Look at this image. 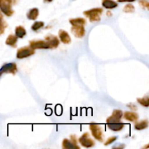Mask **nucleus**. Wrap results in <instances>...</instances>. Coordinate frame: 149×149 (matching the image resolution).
Returning a JSON list of instances; mask_svg holds the SVG:
<instances>
[{"label": "nucleus", "mask_w": 149, "mask_h": 149, "mask_svg": "<svg viewBox=\"0 0 149 149\" xmlns=\"http://www.w3.org/2000/svg\"><path fill=\"white\" fill-rule=\"evenodd\" d=\"M103 10L100 7H95V8L90 9L83 12L84 15H85L87 18H89L90 22H99L101 19V15L103 13Z\"/></svg>", "instance_id": "nucleus-1"}, {"label": "nucleus", "mask_w": 149, "mask_h": 149, "mask_svg": "<svg viewBox=\"0 0 149 149\" xmlns=\"http://www.w3.org/2000/svg\"><path fill=\"white\" fill-rule=\"evenodd\" d=\"M89 128L93 138L99 142H103V133L101 127L96 123H91L89 126Z\"/></svg>", "instance_id": "nucleus-2"}, {"label": "nucleus", "mask_w": 149, "mask_h": 149, "mask_svg": "<svg viewBox=\"0 0 149 149\" xmlns=\"http://www.w3.org/2000/svg\"><path fill=\"white\" fill-rule=\"evenodd\" d=\"M13 0H0V11L7 17H10L14 13L13 10Z\"/></svg>", "instance_id": "nucleus-3"}, {"label": "nucleus", "mask_w": 149, "mask_h": 149, "mask_svg": "<svg viewBox=\"0 0 149 149\" xmlns=\"http://www.w3.org/2000/svg\"><path fill=\"white\" fill-rule=\"evenodd\" d=\"M35 53V49H32L30 47L25 46L20 47L17 49L16 58L17 59H24V58H29Z\"/></svg>", "instance_id": "nucleus-4"}, {"label": "nucleus", "mask_w": 149, "mask_h": 149, "mask_svg": "<svg viewBox=\"0 0 149 149\" xmlns=\"http://www.w3.org/2000/svg\"><path fill=\"white\" fill-rule=\"evenodd\" d=\"M79 143L81 144V146H83L84 148H92V147L94 146L95 145V141L90 138V135L88 132H85V133L83 134L78 140Z\"/></svg>", "instance_id": "nucleus-5"}, {"label": "nucleus", "mask_w": 149, "mask_h": 149, "mask_svg": "<svg viewBox=\"0 0 149 149\" xmlns=\"http://www.w3.org/2000/svg\"><path fill=\"white\" fill-rule=\"evenodd\" d=\"M62 147L63 149H80V147L77 145L75 135H71V140L65 138L63 141Z\"/></svg>", "instance_id": "nucleus-6"}, {"label": "nucleus", "mask_w": 149, "mask_h": 149, "mask_svg": "<svg viewBox=\"0 0 149 149\" xmlns=\"http://www.w3.org/2000/svg\"><path fill=\"white\" fill-rule=\"evenodd\" d=\"M29 47L33 49H49V47L45 40H31Z\"/></svg>", "instance_id": "nucleus-7"}, {"label": "nucleus", "mask_w": 149, "mask_h": 149, "mask_svg": "<svg viewBox=\"0 0 149 149\" xmlns=\"http://www.w3.org/2000/svg\"><path fill=\"white\" fill-rule=\"evenodd\" d=\"M17 71V67L16 63H5L0 68V73L3 74H12L15 75Z\"/></svg>", "instance_id": "nucleus-8"}, {"label": "nucleus", "mask_w": 149, "mask_h": 149, "mask_svg": "<svg viewBox=\"0 0 149 149\" xmlns=\"http://www.w3.org/2000/svg\"><path fill=\"white\" fill-rule=\"evenodd\" d=\"M123 117V112L122 111L119 109H115L112 112L111 116L107 118L106 123H116V122H120L121 119Z\"/></svg>", "instance_id": "nucleus-9"}, {"label": "nucleus", "mask_w": 149, "mask_h": 149, "mask_svg": "<svg viewBox=\"0 0 149 149\" xmlns=\"http://www.w3.org/2000/svg\"><path fill=\"white\" fill-rule=\"evenodd\" d=\"M71 31L72 32L73 35L76 38H78V39H81V38H83L85 36L86 31L85 29H84V26L74 25V26H72Z\"/></svg>", "instance_id": "nucleus-10"}, {"label": "nucleus", "mask_w": 149, "mask_h": 149, "mask_svg": "<svg viewBox=\"0 0 149 149\" xmlns=\"http://www.w3.org/2000/svg\"><path fill=\"white\" fill-rule=\"evenodd\" d=\"M45 40L47 42L48 45L49 47V49H55L60 45L59 39L55 35L50 34V33H49V34H47L45 36Z\"/></svg>", "instance_id": "nucleus-11"}, {"label": "nucleus", "mask_w": 149, "mask_h": 149, "mask_svg": "<svg viewBox=\"0 0 149 149\" xmlns=\"http://www.w3.org/2000/svg\"><path fill=\"white\" fill-rule=\"evenodd\" d=\"M58 37H59L60 40L62 43L65 44V45H68L71 42V36H70L69 33L67 31H65L63 29H60L58 31Z\"/></svg>", "instance_id": "nucleus-12"}, {"label": "nucleus", "mask_w": 149, "mask_h": 149, "mask_svg": "<svg viewBox=\"0 0 149 149\" xmlns=\"http://www.w3.org/2000/svg\"><path fill=\"white\" fill-rule=\"evenodd\" d=\"M123 116L126 120L131 122H136L139 119V116L137 113L133 111H126L123 113Z\"/></svg>", "instance_id": "nucleus-13"}, {"label": "nucleus", "mask_w": 149, "mask_h": 149, "mask_svg": "<svg viewBox=\"0 0 149 149\" xmlns=\"http://www.w3.org/2000/svg\"><path fill=\"white\" fill-rule=\"evenodd\" d=\"M125 124L123 122H116V123H108L107 127L109 129L113 132H119V131L122 130L123 128L125 127Z\"/></svg>", "instance_id": "nucleus-14"}, {"label": "nucleus", "mask_w": 149, "mask_h": 149, "mask_svg": "<svg viewBox=\"0 0 149 149\" xmlns=\"http://www.w3.org/2000/svg\"><path fill=\"white\" fill-rule=\"evenodd\" d=\"M39 15V9L36 7H33L29 10L28 13L26 14V17L29 20H35L37 19V17Z\"/></svg>", "instance_id": "nucleus-15"}, {"label": "nucleus", "mask_w": 149, "mask_h": 149, "mask_svg": "<svg viewBox=\"0 0 149 149\" xmlns=\"http://www.w3.org/2000/svg\"><path fill=\"white\" fill-rule=\"evenodd\" d=\"M17 38L15 35L10 34L7 37L5 41V44L7 46L12 47L13 48L17 47Z\"/></svg>", "instance_id": "nucleus-16"}, {"label": "nucleus", "mask_w": 149, "mask_h": 149, "mask_svg": "<svg viewBox=\"0 0 149 149\" xmlns=\"http://www.w3.org/2000/svg\"><path fill=\"white\" fill-rule=\"evenodd\" d=\"M27 34L26 30L25 28L22 26H17L15 29V35L17 36V39H23Z\"/></svg>", "instance_id": "nucleus-17"}, {"label": "nucleus", "mask_w": 149, "mask_h": 149, "mask_svg": "<svg viewBox=\"0 0 149 149\" xmlns=\"http://www.w3.org/2000/svg\"><path fill=\"white\" fill-rule=\"evenodd\" d=\"M102 6L107 10H112L117 7L118 4L113 0H102Z\"/></svg>", "instance_id": "nucleus-18"}, {"label": "nucleus", "mask_w": 149, "mask_h": 149, "mask_svg": "<svg viewBox=\"0 0 149 149\" xmlns=\"http://www.w3.org/2000/svg\"><path fill=\"white\" fill-rule=\"evenodd\" d=\"M135 129L136 130H143L147 129L148 127V122L147 119H144V120L141 121V122H138L137 121L136 123L135 124L134 126Z\"/></svg>", "instance_id": "nucleus-19"}, {"label": "nucleus", "mask_w": 149, "mask_h": 149, "mask_svg": "<svg viewBox=\"0 0 149 149\" xmlns=\"http://www.w3.org/2000/svg\"><path fill=\"white\" fill-rule=\"evenodd\" d=\"M69 23L71 26L74 25H81L84 26L87 23V20L83 17H77V18H71L69 19Z\"/></svg>", "instance_id": "nucleus-20"}, {"label": "nucleus", "mask_w": 149, "mask_h": 149, "mask_svg": "<svg viewBox=\"0 0 149 149\" xmlns=\"http://www.w3.org/2000/svg\"><path fill=\"white\" fill-rule=\"evenodd\" d=\"M137 101L139 103L140 105H141L142 106L146 108H148L149 106V97L148 95L145 96L143 97H140V98H137Z\"/></svg>", "instance_id": "nucleus-21"}, {"label": "nucleus", "mask_w": 149, "mask_h": 149, "mask_svg": "<svg viewBox=\"0 0 149 149\" xmlns=\"http://www.w3.org/2000/svg\"><path fill=\"white\" fill-rule=\"evenodd\" d=\"M45 26V23L43 21H36L31 26V30L33 31H37Z\"/></svg>", "instance_id": "nucleus-22"}, {"label": "nucleus", "mask_w": 149, "mask_h": 149, "mask_svg": "<svg viewBox=\"0 0 149 149\" xmlns=\"http://www.w3.org/2000/svg\"><path fill=\"white\" fill-rule=\"evenodd\" d=\"M7 27V23H6L5 20L3 19L2 16L0 15V36L2 35L5 31L6 28Z\"/></svg>", "instance_id": "nucleus-23"}, {"label": "nucleus", "mask_w": 149, "mask_h": 149, "mask_svg": "<svg viewBox=\"0 0 149 149\" xmlns=\"http://www.w3.org/2000/svg\"><path fill=\"white\" fill-rule=\"evenodd\" d=\"M135 7H134L133 4H127L124 7L123 11L126 13H134L135 12Z\"/></svg>", "instance_id": "nucleus-24"}, {"label": "nucleus", "mask_w": 149, "mask_h": 149, "mask_svg": "<svg viewBox=\"0 0 149 149\" xmlns=\"http://www.w3.org/2000/svg\"><path fill=\"white\" fill-rule=\"evenodd\" d=\"M117 140V137L116 136H111L110 137V138H109L107 139V141H106V142L104 143V146H107L109 145H111V144H112L113 143H114L115 141Z\"/></svg>", "instance_id": "nucleus-25"}, {"label": "nucleus", "mask_w": 149, "mask_h": 149, "mask_svg": "<svg viewBox=\"0 0 149 149\" xmlns=\"http://www.w3.org/2000/svg\"><path fill=\"white\" fill-rule=\"evenodd\" d=\"M139 4L143 8H146V10H148L149 9V2L146 0H141L139 1Z\"/></svg>", "instance_id": "nucleus-26"}, {"label": "nucleus", "mask_w": 149, "mask_h": 149, "mask_svg": "<svg viewBox=\"0 0 149 149\" xmlns=\"http://www.w3.org/2000/svg\"><path fill=\"white\" fill-rule=\"evenodd\" d=\"M127 107L129 108V109H132V110H133V111H136L137 109H138V107H137V106H135V104H133V103H129V104L127 105Z\"/></svg>", "instance_id": "nucleus-27"}, {"label": "nucleus", "mask_w": 149, "mask_h": 149, "mask_svg": "<svg viewBox=\"0 0 149 149\" xmlns=\"http://www.w3.org/2000/svg\"><path fill=\"white\" fill-rule=\"evenodd\" d=\"M135 0H117L118 2H133Z\"/></svg>", "instance_id": "nucleus-28"}, {"label": "nucleus", "mask_w": 149, "mask_h": 149, "mask_svg": "<svg viewBox=\"0 0 149 149\" xmlns=\"http://www.w3.org/2000/svg\"><path fill=\"white\" fill-rule=\"evenodd\" d=\"M106 15H107V16H110V17H111V16L112 15V13H111L110 11H108L107 13H106Z\"/></svg>", "instance_id": "nucleus-29"}, {"label": "nucleus", "mask_w": 149, "mask_h": 149, "mask_svg": "<svg viewBox=\"0 0 149 149\" xmlns=\"http://www.w3.org/2000/svg\"><path fill=\"white\" fill-rule=\"evenodd\" d=\"M45 2H51V1H52L53 0H43Z\"/></svg>", "instance_id": "nucleus-30"}, {"label": "nucleus", "mask_w": 149, "mask_h": 149, "mask_svg": "<svg viewBox=\"0 0 149 149\" xmlns=\"http://www.w3.org/2000/svg\"><path fill=\"white\" fill-rule=\"evenodd\" d=\"M1 73H0V77H1Z\"/></svg>", "instance_id": "nucleus-31"}, {"label": "nucleus", "mask_w": 149, "mask_h": 149, "mask_svg": "<svg viewBox=\"0 0 149 149\" xmlns=\"http://www.w3.org/2000/svg\"><path fill=\"white\" fill-rule=\"evenodd\" d=\"M15 1V0H13V1Z\"/></svg>", "instance_id": "nucleus-32"}]
</instances>
